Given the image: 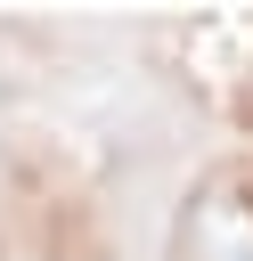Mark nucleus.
I'll return each instance as SVG.
<instances>
[{"label": "nucleus", "instance_id": "obj_1", "mask_svg": "<svg viewBox=\"0 0 253 261\" xmlns=\"http://www.w3.org/2000/svg\"><path fill=\"white\" fill-rule=\"evenodd\" d=\"M220 261H253V237H237V245H229V253H220Z\"/></svg>", "mask_w": 253, "mask_h": 261}]
</instances>
